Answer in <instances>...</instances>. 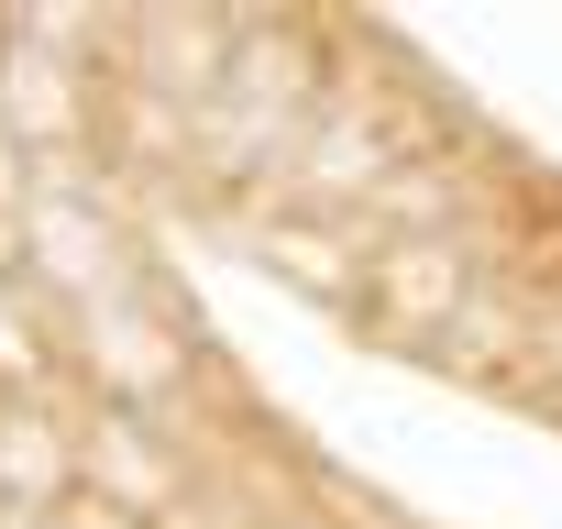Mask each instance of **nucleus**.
Segmentation results:
<instances>
[{
  "instance_id": "obj_1",
  "label": "nucleus",
  "mask_w": 562,
  "mask_h": 529,
  "mask_svg": "<svg viewBox=\"0 0 562 529\" xmlns=\"http://www.w3.org/2000/svg\"><path fill=\"white\" fill-rule=\"evenodd\" d=\"M463 299H474V277H463L452 232H397V243H375V264H364V309H375L386 342H441Z\"/></svg>"
},
{
  "instance_id": "obj_2",
  "label": "nucleus",
  "mask_w": 562,
  "mask_h": 529,
  "mask_svg": "<svg viewBox=\"0 0 562 529\" xmlns=\"http://www.w3.org/2000/svg\"><path fill=\"white\" fill-rule=\"evenodd\" d=\"M23 243H34V264H45L78 309L122 299V232H111L78 188H34V199H23Z\"/></svg>"
},
{
  "instance_id": "obj_3",
  "label": "nucleus",
  "mask_w": 562,
  "mask_h": 529,
  "mask_svg": "<svg viewBox=\"0 0 562 529\" xmlns=\"http://www.w3.org/2000/svg\"><path fill=\"white\" fill-rule=\"evenodd\" d=\"M78 353L100 364V386L111 397H166L177 386V364H188V342L166 331V320H144V299L122 288V299H100V309H78Z\"/></svg>"
},
{
  "instance_id": "obj_4",
  "label": "nucleus",
  "mask_w": 562,
  "mask_h": 529,
  "mask_svg": "<svg viewBox=\"0 0 562 529\" xmlns=\"http://www.w3.org/2000/svg\"><path fill=\"white\" fill-rule=\"evenodd\" d=\"M56 496H78V430L56 408L12 397V408H0V507H34L45 518Z\"/></svg>"
},
{
  "instance_id": "obj_5",
  "label": "nucleus",
  "mask_w": 562,
  "mask_h": 529,
  "mask_svg": "<svg viewBox=\"0 0 562 529\" xmlns=\"http://www.w3.org/2000/svg\"><path fill=\"white\" fill-rule=\"evenodd\" d=\"M56 529H133V518H122V507H100V496H67V507H56Z\"/></svg>"
},
{
  "instance_id": "obj_6",
  "label": "nucleus",
  "mask_w": 562,
  "mask_h": 529,
  "mask_svg": "<svg viewBox=\"0 0 562 529\" xmlns=\"http://www.w3.org/2000/svg\"><path fill=\"white\" fill-rule=\"evenodd\" d=\"M288 529H310V518H288Z\"/></svg>"
},
{
  "instance_id": "obj_7",
  "label": "nucleus",
  "mask_w": 562,
  "mask_h": 529,
  "mask_svg": "<svg viewBox=\"0 0 562 529\" xmlns=\"http://www.w3.org/2000/svg\"><path fill=\"white\" fill-rule=\"evenodd\" d=\"M0 518H12V507H0Z\"/></svg>"
}]
</instances>
